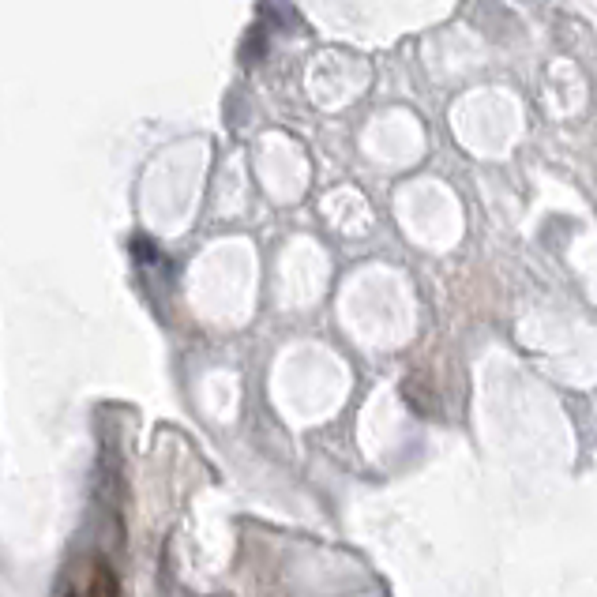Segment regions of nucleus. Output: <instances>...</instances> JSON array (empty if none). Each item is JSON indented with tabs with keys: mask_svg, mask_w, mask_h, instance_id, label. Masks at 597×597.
<instances>
[{
	"mask_svg": "<svg viewBox=\"0 0 597 597\" xmlns=\"http://www.w3.org/2000/svg\"><path fill=\"white\" fill-rule=\"evenodd\" d=\"M117 579H113V571H109L106 560H98L94 564V582H91V597H117Z\"/></svg>",
	"mask_w": 597,
	"mask_h": 597,
	"instance_id": "1",
	"label": "nucleus"
}]
</instances>
